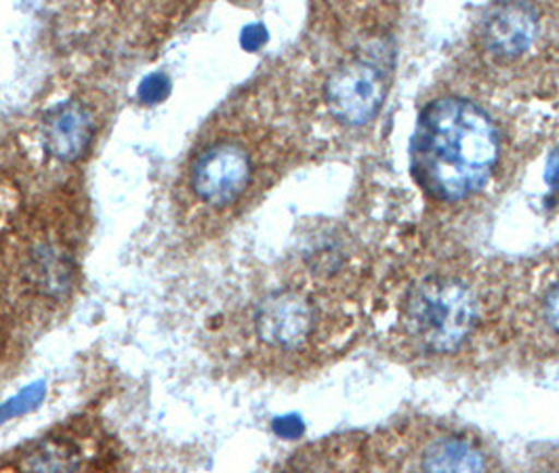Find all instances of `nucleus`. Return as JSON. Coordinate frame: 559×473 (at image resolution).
Here are the masks:
<instances>
[{
  "mask_svg": "<svg viewBox=\"0 0 559 473\" xmlns=\"http://www.w3.org/2000/svg\"><path fill=\"white\" fill-rule=\"evenodd\" d=\"M499 333L532 360H559V251L499 282Z\"/></svg>",
  "mask_w": 559,
  "mask_h": 473,
  "instance_id": "nucleus-4",
  "label": "nucleus"
},
{
  "mask_svg": "<svg viewBox=\"0 0 559 473\" xmlns=\"http://www.w3.org/2000/svg\"><path fill=\"white\" fill-rule=\"evenodd\" d=\"M261 173V154L245 138L206 143L188 170V188L211 211H227L251 192Z\"/></svg>",
  "mask_w": 559,
  "mask_h": 473,
  "instance_id": "nucleus-6",
  "label": "nucleus"
},
{
  "mask_svg": "<svg viewBox=\"0 0 559 473\" xmlns=\"http://www.w3.org/2000/svg\"><path fill=\"white\" fill-rule=\"evenodd\" d=\"M411 442L420 473H490L488 452L459 431L429 427Z\"/></svg>",
  "mask_w": 559,
  "mask_h": 473,
  "instance_id": "nucleus-9",
  "label": "nucleus"
},
{
  "mask_svg": "<svg viewBox=\"0 0 559 473\" xmlns=\"http://www.w3.org/2000/svg\"><path fill=\"white\" fill-rule=\"evenodd\" d=\"M503 158V135L472 97L442 95L425 106L411 143V170L440 204H463L486 192Z\"/></svg>",
  "mask_w": 559,
  "mask_h": 473,
  "instance_id": "nucleus-2",
  "label": "nucleus"
},
{
  "mask_svg": "<svg viewBox=\"0 0 559 473\" xmlns=\"http://www.w3.org/2000/svg\"><path fill=\"white\" fill-rule=\"evenodd\" d=\"M388 95V63L374 54L341 59L324 81V106L336 125L360 129L381 110Z\"/></svg>",
  "mask_w": 559,
  "mask_h": 473,
  "instance_id": "nucleus-8",
  "label": "nucleus"
},
{
  "mask_svg": "<svg viewBox=\"0 0 559 473\" xmlns=\"http://www.w3.org/2000/svg\"><path fill=\"white\" fill-rule=\"evenodd\" d=\"M547 7L499 2L484 11L476 28L477 54L497 70H524L549 45Z\"/></svg>",
  "mask_w": 559,
  "mask_h": 473,
  "instance_id": "nucleus-5",
  "label": "nucleus"
},
{
  "mask_svg": "<svg viewBox=\"0 0 559 473\" xmlns=\"http://www.w3.org/2000/svg\"><path fill=\"white\" fill-rule=\"evenodd\" d=\"M95 116L81 102L59 104L45 120V147L59 163H76L95 140Z\"/></svg>",
  "mask_w": 559,
  "mask_h": 473,
  "instance_id": "nucleus-10",
  "label": "nucleus"
},
{
  "mask_svg": "<svg viewBox=\"0 0 559 473\" xmlns=\"http://www.w3.org/2000/svg\"><path fill=\"white\" fill-rule=\"evenodd\" d=\"M43 393H45L43 386H34V388L22 391L17 398H13L11 402H7V404L0 406V421L17 417V415L26 413L29 409H34V406L43 400Z\"/></svg>",
  "mask_w": 559,
  "mask_h": 473,
  "instance_id": "nucleus-13",
  "label": "nucleus"
},
{
  "mask_svg": "<svg viewBox=\"0 0 559 473\" xmlns=\"http://www.w3.org/2000/svg\"><path fill=\"white\" fill-rule=\"evenodd\" d=\"M20 473H86L91 459L76 440L47 438L20 461Z\"/></svg>",
  "mask_w": 559,
  "mask_h": 473,
  "instance_id": "nucleus-11",
  "label": "nucleus"
},
{
  "mask_svg": "<svg viewBox=\"0 0 559 473\" xmlns=\"http://www.w3.org/2000/svg\"><path fill=\"white\" fill-rule=\"evenodd\" d=\"M168 93H170V81L163 72H154L141 81L140 99L141 104H145V106L163 104L167 99Z\"/></svg>",
  "mask_w": 559,
  "mask_h": 473,
  "instance_id": "nucleus-12",
  "label": "nucleus"
},
{
  "mask_svg": "<svg viewBox=\"0 0 559 473\" xmlns=\"http://www.w3.org/2000/svg\"><path fill=\"white\" fill-rule=\"evenodd\" d=\"M358 306L331 279L265 293L251 309L254 354L274 368H306L338 356L358 331Z\"/></svg>",
  "mask_w": 559,
  "mask_h": 473,
  "instance_id": "nucleus-3",
  "label": "nucleus"
},
{
  "mask_svg": "<svg viewBox=\"0 0 559 473\" xmlns=\"http://www.w3.org/2000/svg\"><path fill=\"white\" fill-rule=\"evenodd\" d=\"M385 339L408 360L454 363L499 333V282L459 259L429 263L392 288Z\"/></svg>",
  "mask_w": 559,
  "mask_h": 473,
  "instance_id": "nucleus-1",
  "label": "nucleus"
},
{
  "mask_svg": "<svg viewBox=\"0 0 559 473\" xmlns=\"http://www.w3.org/2000/svg\"><path fill=\"white\" fill-rule=\"evenodd\" d=\"M11 274L29 306H63L76 286V255L53 229H36L15 245Z\"/></svg>",
  "mask_w": 559,
  "mask_h": 473,
  "instance_id": "nucleus-7",
  "label": "nucleus"
}]
</instances>
